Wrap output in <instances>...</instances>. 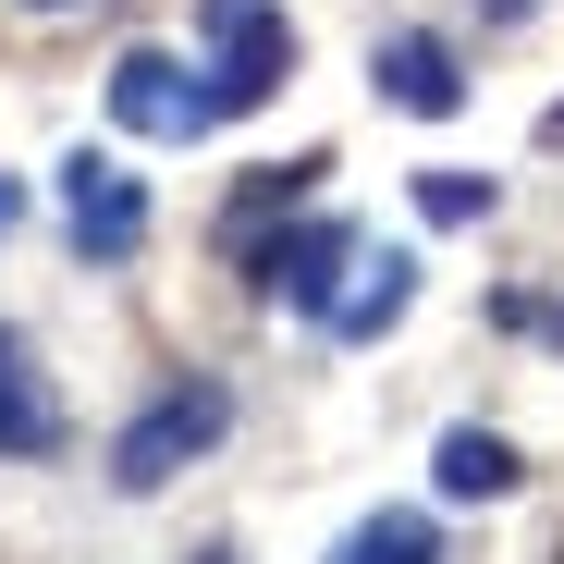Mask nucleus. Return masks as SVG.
Here are the masks:
<instances>
[{
    "label": "nucleus",
    "instance_id": "nucleus-1",
    "mask_svg": "<svg viewBox=\"0 0 564 564\" xmlns=\"http://www.w3.org/2000/svg\"><path fill=\"white\" fill-rule=\"evenodd\" d=\"M234 430V393L221 381H172V393H148L135 417H123V442H111V491H160V479H184L209 442Z\"/></svg>",
    "mask_w": 564,
    "mask_h": 564
},
{
    "label": "nucleus",
    "instance_id": "nucleus-2",
    "mask_svg": "<svg viewBox=\"0 0 564 564\" xmlns=\"http://www.w3.org/2000/svg\"><path fill=\"white\" fill-rule=\"evenodd\" d=\"M197 37H209V99H221V123L282 99V74H295V25H282V0H197Z\"/></svg>",
    "mask_w": 564,
    "mask_h": 564
},
{
    "label": "nucleus",
    "instance_id": "nucleus-3",
    "mask_svg": "<svg viewBox=\"0 0 564 564\" xmlns=\"http://www.w3.org/2000/svg\"><path fill=\"white\" fill-rule=\"evenodd\" d=\"M148 221H160L148 184H135L111 148H74V160H62V234H74L86 270H123V258L148 246Z\"/></svg>",
    "mask_w": 564,
    "mask_h": 564
},
{
    "label": "nucleus",
    "instance_id": "nucleus-4",
    "mask_svg": "<svg viewBox=\"0 0 564 564\" xmlns=\"http://www.w3.org/2000/svg\"><path fill=\"white\" fill-rule=\"evenodd\" d=\"M111 123H123V135H160V148H197V135L221 123V99H209V62L123 50V62H111Z\"/></svg>",
    "mask_w": 564,
    "mask_h": 564
},
{
    "label": "nucleus",
    "instance_id": "nucleus-5",
    "mask_svg": "<svg viewBox=\"0 0 564 564\" xmlns=\"http://www.w3.org/2000/svg\"><path fill=\"white\" fill-rule=\"evenodd\" d=\"M246 270L270 282L282 307H307V319H332V307H344V270H356V221H332V209H319V221H295L282 246H258Z\"/></svg>",
    "mask_w": 564,
    "mask_h": 564
},
{
    "label": "nucleus",
    "instance_id": "nucleus-6",
    "mask_svg": "<svg viewBox=\"0 0 564 564\" xmlns=\"http://www.w3.org/2000/svg\"><path fill=\"white\" fill-rule=\"evenodd\" d=\"M368 86H381L393 111H417V123H454L466 111V74H454L442 37H381V50H368Z\"/></svg>",
    "mask_w": 564,
    "mask_h": 564
},
{
    "label": "nucleus",
    "instance_id": "nucleus-7",
    "mask_svg": "<svg viewBox=\"0 0 564 564\" xmlns=\"http://www.w3.org/2000/svg\"><path fill=\"white\" fill-rule=\"evenodd\" d=\"M0 454L13 466H37V454H62V393L37 381V356L0 332Z\"/></svg>",
    "mask_w": 564,
    "mask_h": 564
},
{
    "label": "nucleus",
    "instance_id": "nucleus-8",
    "mask_svg": "<svg viewBox=\"0 0 564 564\" xmlns=\"http://www.w3.org/2000/svg\"><path fill=\"white\" fill-rule=\"evenodd\" d=\"M516 479H528V466H516L503 430H442V454H430V491L442 503H503Z\"/></svg>",
    "mask_w": 564,
    "mask_h": 564
},
{
    "label": "nucleus",
    "instance_id": "nucleus-9",
    "mask_svg": "<svg viewBox=\"0 0 564 564\" xmlns=\"http://www.w3.org/2000/svg\"><path fill=\"white\" fill-rule=\"evenodd\" d=\"M405 307H417V258H405V246H381V258H368V282L332 307V332H344V344H381Z\"/></svg>",
    "mask_w": 564,
    "mask_h": 564
},
{
    "label": "nucleus",
    "instance_id": "nucleus-10",
    "mask_svg": "<svg viewBox=\"0 0 564 564\" xmlns=\"http://www.w3.org/2000/svg\"><path fill=\"white\" fill-rule=\"evenodd\" d=\"M332 564H442V528L405 516V503H381V516H356V528H344Z\"/></svg>",
    "mask_w": 564,
    "mask_h": 564
},
{
    "label": "nucleus",
    "instance_id": "nucleus-11",
    "mask_svg": "<svg viewBox=\"0 0 564 564\" xmlns=\"http://www.w3.org/2000/svg\"><path fill=\"white\" fill-rule=\"evenodd\" d=\"M491 197H503L491 172H417V209H430L442 234H466V221H491Z\"/></svg>",
    "mask_w": 564,
    "mask_h": 564
},
{
    "label": "nucleus",
    "instance_id": "nucleus-12",
    "mask_svg": "<svg viewBox=\"0 0 564 564\" xmlns=\"http://www.w3.org/2000/svg\"><path fill=\"white\" fill-rule=\"evenodd\" d=\"M540 13V0H479V25H528Z\"/></svg>",
    "mask_w": 564,
    "mask_h": 564
},
{
    "label": "nucleus",
    "instance_id": "nucleus-13",
    "mask_svg": "<svg viewBox=\"0 0 564 564\" xmlns=\"http://www.w3.org/2000/svg\"><path fill=\"white\" fill-rule=\"evenodd\" d=\"M540 148H564V99H552V111H540Z\"/></svg>",
    "mask_w": 564,
    "mask_h": 564
},
{
    "label": "nucleus",
    "instance_id": "nucleus-14",
    "mask_svg": "<svg viewBox=\"0 0 564 564\" xmlns=\"http://www.w3.org/2000/svg\"><path fill=\"white\" fill-rule=\"evenodd\" d=\"M13 221H25V197H13V184H0V234H13Z\"/></svg>",
    "mask_w": 564,
    "mask_h": 564
},
{
    "label": "nucleus",
    "instance_id": "nucleus-15",
    "mask_svg": "<svg viewBox=\"0 0 564 564\" xmlns=\"http://www.w3.org/2000/svg\"><path fill=\"white\" fill-rule=\"evenodd\" d=\"M25 13H74V0H25Z\"/></svg>",
    "mask_w": 564,
    "mask_h": 564
},
{
    "label": "nucleus",
    "instance_id": "nucleus-16",
    "mask_svg": "<svg viewBox=\"0 0 564 564\" xmlns=\"http://www.w3.org/2000/svg\"><path fill=\"white\" fill-rule=\"evenodd\" d=\"M197 564H234V552H197Z\"/></svg>",
    "mask_w": 564,
    "mask_h": 564
}]
</instances>
